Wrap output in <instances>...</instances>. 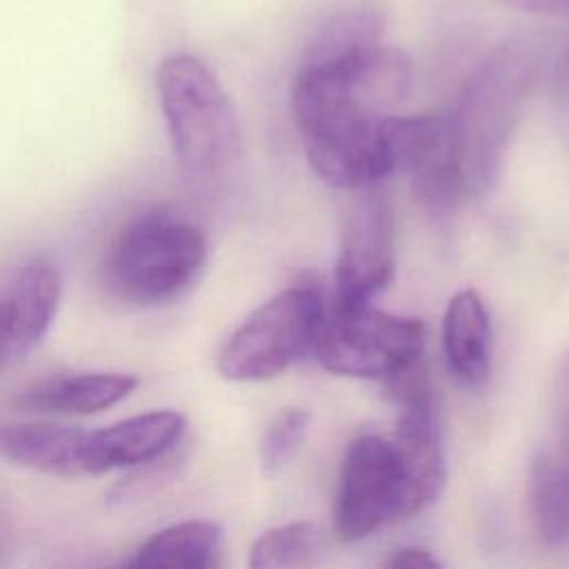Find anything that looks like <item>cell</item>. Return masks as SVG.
Here are the masks:
<instances>
[{"label": "cell", "instance_id": "obj_1", "mask_svg": "<svg viewBox=\"0 0 569 569\" xmlns=\"http://www.w3.org/2000/svg\"><path fill=\"white\" fill-rule=\"evenodd\" d=\"M409 84V58L382 42L302 60L291 107L311 169L347 191L382 182L393 171L387 122Z\"/></svg>", "mask_w": 569, "mask_h": 569}, {"label": "cell", "instance_id": "obj_2", "mask_svg": "<svg viewBox=\"0 0 569 569\" xmlns=\"http://www.w3.org/2000/svg\"><path fill=\"white\" fill-rule=\"evenodd\" d=\"M156 87L180 178L198 191L220 187L240 153L238 118L227 91L191 53L164 58Z\"/></svg>", "mask_w": 569, "mask_h": 569}, {"label": "cell", "instance_id": "obj_3", "mask_svg": "<svg viewBox=\"0 0 569 569\" xmlns=\"http://www.w3.org/2000/svg\"><path fill=\"white\" fill-rule=\"evenodd\" d=\"M540 44L533 38H513L500 44L469 76L449 109L471 196L489 191L500 173L507 142L545 58Z\"/></svg>", "mask_w": 569, "mask_h": 569}, {"label": "cell", "instance_id": "obj_4", "mask_svg": "<svg viewBox=\"0 0 569 569\" xmlns=\"http://www.w3.org/2000/svg\"><path fill=\"white\" fill-rule=\"evenodd\" d=\"M204 260L207 240L200 227L171 211H147L109 242L100 282L124 307H162L191 289Z\"/></svg>", "mask_w": 569, "mask_h": 569}, {"label": "cell", "instance_id": "obj_5", "mask_svg": "<svg viewBox=\"0 0 569 569\" xmlns=\"http://www.w3.org/2000/svg\"><path fill=\"white\" fill-rule=\"evenodd\" d=\"M327 293L313 282L293 284L262 302L222 345L218 371L233 382L269 380L313 356Z\"/></svg>", "mask_w": 569, "mask_h": 569}, {"label": "cell", "instance_id": "obj_6", "mask_svg": "<svg viewBox=\"0 0 569 569\" xmlns=\"http://www.w3.org/2000/svg\"><path fill=\"white\" fill-rule=\"evenodd\" d=\"M425 325L418 318L371 305H338L327 298L313 358L336 376L393 380L420 362Z\"/></svg>", "mask_w": 569, "mask_h": 569}, {"label": "cell", "instance_id": "obj_7", "mask_svg": "<svg viewBox=\"0 0 569 569\" xmlns=\"http://www.w3.org/2000/svg\"><path fill=\"white\" fill-rule=\"evenodd\" d=\"M387 144L393 171L407 176L416 198L433 218L447 220L471 196L449 109L389 118Z\"/></svg>", "mask_w": 569, "mask_h": 569}, {"label": "cell", "instance_id": "obj_8", "mask_svg": "<svg viewBox=\"0 0 569 569\" xmlns=\"http://www.w3.org/2000/svg\"><path fill=\"white\" fill-rule=\"evenodd\" d=\"M393 209L382 182L349 191L331 302L371 305L396 269Z\"/></svg>", "mask_w": 569, "mask_h": 569}, {"label": "cell", "instance_id": "obj_9", "mask_svg": "<svg viewBox=\"0 0 569 569\" xmlns=\"http://www.w3.org/2000/svg\"><path fill=\"white\" fill-rule=\"evenodd\" d=\"M407 516V485L391 440L376 433L353 438L345 451L333 525L347 540H362L393 518Z\"/></svg>", "mask_w": 569, "mask_h": 569}, {"label": "cell", "instance_id": "obj_10", "mask_svg": "<svg viewBox=\"0 0 569 569\" xmlns=\"http://www.w3.org/2000/svg\"><path fill=\"white\" fill-rule=\"evenodd\" d=\"M400 405L391 445L407 485V516L431 505L445 485V453L433 407V391L420 362L389 380Z\"/></svg>", "mask_w": 569, "mask_h": 569}, {"label": "cell", "instance_id": "obj_11", "mask_svg": "<svg viewBox=\"0 0 569 569\" xmlns=\"http://www.w3.org/2000/svg\"><path fill=\"white\" fill-rule=\"evenodd\" d=\"M60 300L62 276L47 258H31L0 276V371L42 342Z\"/></svg>", "mask_w": 569, "mask_h": 569}, {"label": "cell", "instance_id": "obj_12", "mask_svg": "<svg viewBox=\"0 0 569 569\" xmlns=\"http://www.w3.org/2000/svg\"><path fill=\"white\" fill-rule=\"evenodd\" d=\"M187 431V418L173 409H156L87 431L82 445L84 476L153 462L171 451Z\"/></svg>", "mask_w": 569, "mask_h": 569}, {"label": "cell", "instance_id": "obj_13", "mask_svg": "<svg viewBox=\"0 0 569 569\" xmlns=\"http://www.w3.org/2000/svg\"><path fill=\"white\" fill-rule=\"evenodd\" d=\"M442 351L458 385L478 389L491 371V322L476 289L458 291L442 316Z\"/></svg>", "mask_w": 569, "mask_h": 569}, {"label": "cell", "instance_id": "obj_14", "mask_svg": "<svg viewBox=\"0 0 569 569\" xmlns=\"http://www.w3.org/2000/svg\"><path fill=\"white\" fill-rule=\"evenodd\" d=\"M84 429L56 422H0V456L42 473L78 478Z\"/></svg>", "mask_w": 569, "mask_h": 569}, {"label": "cell", "instance_id": "obj_15", "mask_svg": "<svg viewBox=\"0 0 569 569\" xmlns=\"http://www.w3.org/2000/svg\"><path fill=\"white\" fill-rule=\"evenodd\" d=\"M138 387V378L118 371H87L44 380L13 398L22 411L42 413H98L118 405Z\"/></svg>", "mask_w": 569, "mask_h": 569}, {"label": "cell", "instance_id": "obj_16", "mask_svg": "<svg viewBox=\"0 0 569 569\" xmlns=\"http://www.w3.org/2000/svg\"><path fill=\"white\" fill-rule=\"evenodd\" d=\"M222 531L211 520H182L149 536L131 556L102 569H216Z\"/></svg>", "mask_w": 569, "mask_h": 569}, {"label": "cell", "instance_id": "obj_17", "mask_svg": "<svg viewBox=\"0 0 569 569\" xmlns=\"http://www.w3.org/2000/svg\"><path fill=\"white\" fill-rule=\"evenodd\" d=\"M529 500L542 540L565 542L569 538V469L556 456H540L533 462Z\"/></svg>", "mask_w": 569, "mask_h": 569}, {"label": "cell", "instance_id": "obj_18", "mask_svg": "<svg viewBox=\"0 0 569 569\" xmlns=\"http://www.w3.org/2000/svg\"><path fill=\"white\" fill-rule=\"evenodd\" d=\"M322 551V533L298 520L264 531L249 551V569H307Z\"/></svg>", "mask_w": 569, "mask_h": 569}, {"label": "cell", "instance_id": "obj_19", "mask_svg": "<svg viewBox=\"0 0 569 569\" xmlns=\"http://www.w3.org/2000/svg\"><path fill=\"white\" fill-rule=\"evenodd\" d=\"M382 18L371 7H353L340 11L327 20L325 27L316 33L302 60H322L333 58L351 49L380 42Z\"/></svg>", "mask_w": 569, "mask_h": 569}, {"label": "cell", "instance_id": "obj_20", "mask_svg": "<svg viewBox=\"0 0 569 569\" xmlns=\"http://www.w3.org/2000/svg\"><path fill=\"white\" fill-rule=\"evenodd\" d=\"M309 420L305 409H287L269 425L260 442V460L267 471H278L293 456L307 433Z\"/></svg>", "mask_w": 569, "mask_h": 569}, {"label": "cell", "instance_id": "obj_21", "mask_svg": "<svg viewBox=\"0 0 569 569\" xmlns=\"http://www.w3.org/2000/svg\"><path fill=\"white\" fill-rule=\"evenodd\" d=\"M382 569H442L440 560L429 553L427 549H418V547H405L398 549Z\"/></svg>", "mask_w": 569, "mask_h": 569}, {"label": "cell", "instance_id": "obj_22", "mask_svg": "<svg viewBox=\"0 0 569 569\" xmlns=\"http://www.w3.org/2000/svg\"><path fill=\"white\" fill-rule=\"evenodd\" d=\"M16 556V522L4 500H0V569H7Z\"/></svg>", "mask_w": 569, "mask_h": 569}, {"label": "cell", "instance_id": "obj_23", "mask_svg": "<svg viewBox=\"0 0 569 569\" xmlns=\"http://www.w3.org/2000/svg\"><path fill=\"white\" fill-rule=\"evenodd\" d=\"M513 9L540 16H569V0H500Z\"/></svg>", "mask_w": 569, "mask_h": 569}, {"label": "cell", "instance_id": "obj_24", "mask_svg": "<svg viewBox=\"0 0 569 569\" xmlns=\"http://www.w3.org/2000/svg\"><path fill=\"white\" fill-rule=\"evenodd\" d=\"M556 458L569 469V407L565 413V425H562V433H560V451Z\"/></svg>", "mask_w": 569, "mask_h": 569}, {"label": "cell", "instance_id": "obj_25", "mask_svg": "<svg viewBox=\"0 0 569 569\" xmlns=\"http://www.w3.org/2000/svg\"><path fill=\"white\" fill-rule=\"evenodd\" d=\"M560 87H562V93L569 98V51L560 62Z\"/></svg>", "mask_w": 569, "mask_h": 569}, {"label": "cell", "instance_id": "obj_26", "mask_svg": "<svg viewBox=\"0 0 569 569\" xmlns=\"http://www.w3.org/2000/svg\"><path fill=\"white\" fill-rule=\"evenodd\" d=\"M567 389H569V367H567Z\"/></svg>", "mask_w": 569, "mask_h": 569}]
</instances>
